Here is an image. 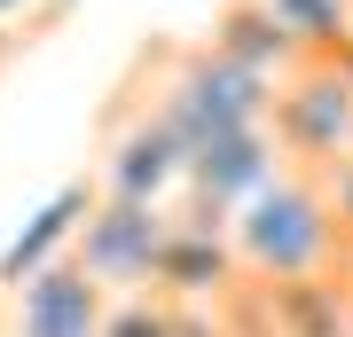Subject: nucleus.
<instances>
[{
  "label": "nucleus",
  "mask_w": 353,
  "mask_h": 337,
  "mask_svg": "<svg viewBox=\"0 0 353 337\" xmlns=\"http://www.w3.org/2000/svg\"><path fill=\"white\" fill-rule=\"evenodd\" d=\"M322 188H330V220H338V243L353 251V157H345V165H330V173H322Z\"/></svg>",
  "instance_id": "9b49d317"
},
{
  "label": "nucleus",
  "mask_w": 353,
  "mask_h": 337,
  "mask_svg": "<svg viewBox=\"0 0 353 337\" xmlns=\"http://www.w3.org/2000/svg\"><path fill=\"white\" fill-rule=\"evenodd\" d=\"M275 8V24L299 39V55H338L345 48V0H267Z\"/></svg>",
  "instance_id": "1a4fd4ad"
},
{
  "label": "nucleus",
  "mask_w": 353,
  "mask_h": 337,
  "mask_svg": "<svg viewBox=\"0 0 353 337\" xmlns=\"http://www.w3.org/2000/svg\"><path fill=\"white\" fill-rule=\"evenodd\" d=\"M267 134H275L283 165L299 173H330L353 157V79L330 55H299L267 94Z\"/></svg>",
  "instance_id": "f03ea898"
},
{
  "label": "nucleus",
  "mask_w": 353,
  "mask_h": 337,
  "mask_svg": "<svg viewBox=\"0 0 353 337\" xmlns=\"http://www.w3.org/2000/svg\"><path fill=\"white\" fill-rule=\"evenodd\" d=\"M165 236H173V212H165L157 196H110V188H102L94 212L79 220V236H71V259L126 298V290H150L157 283Z\"/></svg>",
  "instance_id": "20e7f679"
},
{
  "label": "nucleus",
  "mask_w": 353,
  "mask_h": 337,
  "mask_svg": "<svg viewBox=\"0 0 353 337\" xmlns=\"http://www.w3.org/2000/svg\"><path fill=\"white\" fill-rule=\"evenodd\" d=\"M181 329H189V306L165 298V290L150 283V290H126V298L110 306V329L102 337H181Z\"/></svg>",
  "instance_id": "9d476101"
},
{
  "label": "nucleus",
  "mask_w": 353,
  "mask_h": 337,
  "mask_svg": "<svg viewBox=\"0 0 353 337\" xmlns=\"http://www.w3.org/2000/svg\"><path fill=\"white\" fill-rule=\"evenodd\" d=\"M0 55H8V32H0Z\"/></svg>",
  "instance_id": "ddd939ff"
},
{
  "label": "nucleus",
  "mask_w": 353,
  "mask_h": 337,
  "mask_svg": "<svg viewBox=\"0 0 353 337\" xmlns=\"http://www.w3.org/2000/svg\"><path fill=\"white\" fill-rule=\"evenodd\" d=\"M110 306H118V290L94 283L71 251H55L24 290H8V329L0 337H102Z\"/></svg>",
  "instance_id": "423d86ee"
},
{
  "label": "nucleus",
  "mask_w": 353,
  "mask_h": 337,
  "mask_svg": "<svg viewBox=\"0 0 353 337\" xmlns=\"http://www.w3.org/2000/svg\"><path fill=\"white\" fill-rule=\"evenodd\" d=\"M228 243H236L243 283H314V275L353 267V251L338 243V220H330L322 173H299V165H283L275 181H259L236 204Z\"/></svg>",
  "instance_id": "f257e3e1"
},
{
  "label": "nucleus",
  "mask_w": 353,
  "mask_h": 337,
  "mask_svg": "<svg viewBox=\"0 0 353 337\" xmlns=\"http://www.w3.org/2000/svg\"><path fill=\"white\" fill-rule=\"evenodd\" d=\"M212 48L236 55L243 71H259V79H275V71H290V63H299V39L275 24V8H267V0H236V8L220 16Z\"/></svg>",
  "instance_id": "6e6552de"
},
{
  "label": "nucleus",
  "mask_w": 353,
  "mask_h": 337,
  "mask_svg": "<svg viewBox=\"0 0 353 337\" xmlns=\"http://www.w3.org/2000/svg\"><path fill=\"white\" fill-rule=\"evenodd\" d=\"M267 94H275V79L243 71V63L220 55V48H189V55L173 63V79L150 87L141 102H150V110L196 150V141L236 134V125H267Z\"/></svg>",
  "instance_id": "7ed1b4c3"
},
{
  "label": "nucleus",
  "mask_w": 353,
  "mask_h": 337,
  "mask_svg": "<svg viewBox=\"0 0 353 337\" xmlns=\"http://www.w3.org/2000/svg\"><path fill=\"white\" fill-rule=\"evenodd\" d=\"M16 16H32V0H0V32H8Z\"/></svg>",
  "instance_id": "f8f14e48"
},
{
  "label": "nucleus",
  "mask_w": 353,
  "mask_h": 337,
  "mask_svg": "<svg viewBox=\"0 0 353 337\" xmlns=\"http://www.w3.org/2000/svg\"><path fill=\"white\" fill-rule=\"evenodd\" d=\"M181 173H189V141L165 125L150 102H126L110 125H102V150H94V181L110 196H173Z\"/></svg>",
  "instance_id": "39448f33"
},
{
  "label": "nucleus",
  "mask_w": 353,
  "mask_h": 337,
  "mask_svg": "<svg viewBox=\"0 0 353 337\" xmlns=\"http://www.w3.org/2000/svg\"><path fill=\"white\" fill-rule=\"evenodd\" d=\"M94 196H102V181H63L48 204H39V220H32V227H24V236H16L8 251H0V298H8V290H24L39 267L55 259V251H71L79 220L94 212Z\"/></svg>",
  "instance_id": "0eeeda50"
}]
</instances>
